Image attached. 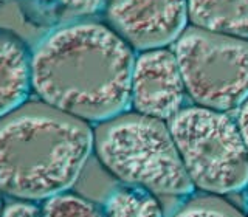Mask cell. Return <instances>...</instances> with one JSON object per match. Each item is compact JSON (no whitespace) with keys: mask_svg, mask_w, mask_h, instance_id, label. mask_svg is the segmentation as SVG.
<instances>
[{"mask_svg":"<svg viewBox=\"0 0 248 217\" xmlns=\"http://www.w3.org/2000/svg\"><path fill=\"white\" fill-rule=\"evenodd\" d=\"M93 149L108 172L129 186L158 196H186L194 191L163 120L123 112L101 121L93 130Z\"/></svg>","mask_w":248,"mask_h":217,"instance_id":"3957f363","label":"cell"},{"mask_svg":"<svg viewBox=\"0 0 248 217\" xmlns=\"http://www.w3.org/2000/svg\"><path fill=\"white\" fill-rule=\"evenodd\" d=\"M93 151V130L37 101L0 118V192L46 200L76 183Z\"/></svg>","mask_w":248,"mask_h":217,"instance_id":"7a4b0ae2","label":"cell"},{"mask_svg":"<svg viewBox=\"0 0 248 217\" xmlns=\"http://www.w3.org/2000/svg\"><path fill=\"white\" fill-rule=\"evenodd\" d=\"M2 208H3L2 206V199H0V213H2Z\"/></svg>","mask_w":248,"mask_h":217,"instance_id":"2e32d148","label":"cell"},{"mask_svg":"<svg viewBox=\"0 0 248 217\" xmlns=\"http://www.w3.org/2000/svg\"><path fill=\"white\" fill-rule=\"evenodd\" d=\"M170 217H244V214L227 200L213 194L191 199Z\"/></svg>","mask_w":248,"mask_h":217,"instance_id":"7c38bea8","label":"cell"},{"mask_svg":"<svg viewBox=\"0 0 248 217\" xmlns=\"http://www.w3.org/2000/svg\"><path fill=\"white\" fill-rule=\"evenodd\" d=\"M112 30L138 51L165 48L188 28V0H106Z\"/></svg>","mask_w":248,"mask_h":217,"instance_id":"8992f818","label":"cell"},{"mask_svg":"<svg viewBox=\"0 0 248 217\" xmlns=\"http://www.w3.org/2000/svg\"><path fill=\"white\" fill-rule=\"evenodd\" d=\"M154 192L127 186L110 194L104 206L106 217H165Z\"/></svg>","mask_w":248,"mask_h":217,"instance_id":"30bf717a","label":"cell"},{"mask_svg":"<svg viewBox=\"0 0 248 217\" xmlns=\"http://www.w3.org/2000/svg\"><path fill=\"white\" fill-rule=\"evenodd\" d=\"M41 217H106V214L90 200L62 192L45 200Z\"/></svg>","mask_w":248,"mask_h":217,"instance_id":"8fae6325","label":"cell"},{"mask_svg":"<svg viewBox=\"0 0 248 217\" xmlns=\"http://www.w3.org/2000/svg\"><path fill=\"white\" fill-rule=\"evenodd\" d=\"M192 27L248 41V0H188Z\"/></svg>","mask_w":248,"mask_h":217,"instance_id":"9c48e42d","label":"cell"},{"mask_svg":"<svg viewBox=\"0 0 248 217\" xmlns=\"http://www.w3.org/2000/svg\"><path fill=\"white\" fill-rule=\"evenodd\" d=\"M135 56L110 27L78 22L46 36L31 56L42 103L82 121H106L130 106Z\"/></svg>","mask_w":248,"mask_h":217,"instance_id":"6da1fadb","label":"cell"},{"mask_svg":"<svg viewBox=\"0 0 248 217\" xmlns=\"http://www.w3.org/2000/svg\"><path fill=\"white\" fill-rule=\"evenodd\" d=\"M2 2H5V0H0V3H2Z\"/></svg>","mask_w":248,"mask_h":217,"instance_id":"e0dca14e","label":"cell"},{"mask_svg":"<svg viewBox=\"0 0 248 217\" xmlns=\"http://www.w3.org/2000/svg\"><path fill=\"white\" fill-rule=\"evenodd\" d=\"M48 3L53 11L65 17H82L92 16L106 5V0H44Z\"/></svg>","mask_w":248,"mask_h":217,"instance_id":"4fadbf2b","label":"cell"},{"mask_svg":"<svg viewBox=\"0 0 248 217\" xmlns=\"http://www.w3.org/2000/svg\"><path fill=\"white\" fill-rule=\"evenodd\" d=\"M0 217H41V209H39L31 200H20L10 202L2 208Z\"/></svg>","mask_w":248,"mask_h":217,"instance_id":"5bb4252c","label":"cell"},{"mask_svg":"<svg viewBox=\"0 0 248 217\" xmlns=\"http://www.w3.org/2000/svg\"><path fill=\"white\" fill-rule=\"evenodd\" d=\"M237 126L240 134H242L244 138V143L247 147V152H248V99L245 103L239 107V115H237Z\"/></svg>","mask_w":248,"mask_h":217,"instance_id":"9a60e30c","label":"cell"},{"mask_svg":"<svg viewBox=\"0 0 248 217\" xmlns=\"http://www.w3.org/2000/svg\"><path fill=\"white\" fill-rule=\"evenodd\" d=\"M31 87V58L17 39L0 34V118L27 103Z\"/></svg>","mask_w":248,"mask_h":217,"instance_id":"ba28073f","label":"cell"},{"mask_svg":"<svg viewBox=\"0 0 248 217\" xmlns=\"http://www.w3.org/2000/svg\"><path fill=\"white\" fill-rule=\"evenodd\" d=\"M172 51L197 106L228 112L248 99V41L191 25Z\"/></svg>","mask_w":248,"mask_h":217,"instance_id":"5b68a950","label":"cell"},{"mask_svg":"<svg viewBox=\"0 0 248 217\" xmlns=\"http://www.w3.org/2000/svg\"><path fill=\"white\" fill-rule=\"evenodd\" d=\"M168 126L194 186L222 196L248 185V152L237 121L227 112L189 106Z\"/></svg>","mask_w":248,"mask_h":217,"instance_id":"277c9868","label":"cell"},{"mask_svg":"<svg viewBox=\"0 0 248 217\" xmlns=\"http://www.w3.org/2000/svg\"><path fill=\"white\" fill-rule=\"evenodd\" d=\"M185 95V81L172 50H147L135 58L130 89V106L135 112L170 120L182 110Z\"/></svg>","mask_w":248,"mask_h":217,"instance_id":"52a82bcc","label":"cell"}]
</instances>
